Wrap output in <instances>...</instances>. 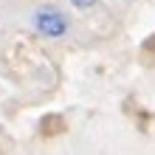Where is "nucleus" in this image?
<instances>
[{
  "mask_svg": "<svg viewBox=\"0 0 155 155\" xmlns=\"http://www.w3.org/2000/svg\"><path fill=\"white\" fill-rule=\"evenodd\" d=\"M34 28H37L42 37H65L68 34V17L59 12L57 6H40L34 12Z\"/></svg>",
  "mask_w": 155,
  "mask_h": 155,
  "instance_id": "f257e3e1",
  "label": "nucleus"
},
{
  "mask_svg": "<svg viewBox=\"0 0 155 155\" xmlns=\"http://www.w3.org/2000/svg\"><path fill=\"white\" fill-rule=\"evenodd\" d=\"M96 3H99V0H71V6L79 8V12H87V8H93Z\"/></svg>",
  "mask_w": 155,
  "mask_h": 155,
  "instance_id": "f03ea898",
  "label": "nucleus"
}]
</instances>
